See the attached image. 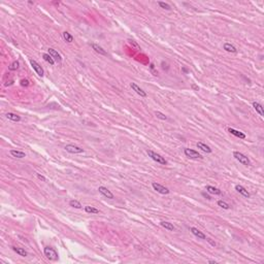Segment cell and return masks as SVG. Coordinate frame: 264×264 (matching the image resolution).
<instances>
[{"instance_id":"obj_1","label":"cell","mask_w":264,"mask_h":264,"mask_svg":"<svg viewBox=\"0 0 264 264\" xmlns=\"http://www.w3.org/2000/svg\"><path fill=\"white\" fill-rule=\"evenodd\" d=\"M43 252H45V256L49 260H51V261H57L58 258H59V255H58L57 251L55 249H53V248L45 247Z\"/></svg>"},{"instance_id":"obj_2","label":"cell","mask_w":264,"mask_h":264,"mask_svg":"<svg viewBox=\"0 0 264 264\" xmlns=\"http://www.w3.org/2000/svg\"><path fill=\"white\" fill-rule=\"evenodd\" d=\"M233 157H234L238 162L242 163V165H244V166H249L250 164H251L250 159L248 158L246 155H244L242 153H240V152H236V151L233 152Z\"/></svg>"},{"instance_id":"obj_3","label":"cell","mask_w":264,"mask_h":264,"mask_svg":"<svg viewBox=\"0 0 264 264\" xmlns=\"http://www.w3.org/2000/svg\"><path fill=\"white\" fill-rule=\"evenodd\" d=\"M147 153H148L149 157H151V158L153 159L155 162L159 163V164H162V165H166V164H167V161L163 158L162 156L159 155V154H157V153H155V152H153L152 150H148Z\"/></svg>"},{"instance_id":"obj_4","label":"cell","mask_w":264,"mask_h":264,"mask_svg":"<svg viewBox=\"0 0 264 264\" xmlns=\"http://www.w3.org/2000/svg\"><path fill=\"white\" fill-rule=\"evenodd\" d=\"M184 154L187 156L188 158L191 159H201L202 156L200 155L198 152H196L195 150H192V149H184Z\"/></svg>"},{"instance_id":"obj_5","label":"cell","mask_w":264,"mask_h":264,"mask_svg":"<svg viewBox=\"0 0 264 264\" xmlns=\"http://www.w3.org/2000/svg\"><path fill=\"white\" fill-rule=\"evenodd\" d=\"M64 150L68 153H71V154H81L84 153V149L79 148V147L75 146V145H67L65 146Z\"/></svg>"},{"instance_id":"obj_6","label":"cell","mask_w":264,"mask_h":264,"mask_svg":"<svg viewBox=\"0 0 264 264\" xmlns=\"http://www.w3.org/2000/svg\"><path fill=\"white\" fill-rule=\"evenodd\" d=\"M152 187H153V189L156 191V192L160 193V194H163V195H167V194H169V192H170L166 187H164V186L160 185V184H158V183H153L152 184Z\"/></svg>"},{"instance_id":"obj_7","label":"cell","mask_w":264,"mask_h":264,"mask_svg":"<svg viewBox=\"0 0 264 264\" xmlns=\"http://www.w3.org/2000/svg\"><path fill=\"white\" fill-rule=\"evenodd\" d=\"M48 54L51 56V57L54 59V61H56V62H59V63H61L62 62V57H61V55L59 54V53L56 51V50H54V49H52V48H50L49 50H48Z\"/></svg>"},{"instance_id":"obj_8","label":"cell","mask_w":264,"mask_h":264,"mask_svg":"<svg viewBox=\"0 0 264 264\" xmlns=\"http://www.w3.org/2000/svg\"><path fill=\"white\" fill-rule=\"evenodd\" d=\"M30 64H31V66H32V68L35 70V72H36L39 77H43V69H42V67L40 66L38 63H37L35 60H30Z\"/></svg>"},{"instance_id":"obj_9","label":"cell","mask_w":264,"mask_h":264,"mask_svg":"<svg viewBox=\"0 0 264 264\" xmlns=\"http://www.w3.org/2000/svg\"><path fill=\"white\" fill-rule=\"evenodd\" d=\"M98 191H99V193H101V194L104 196V197L109 198V199H114V198H115L114 194H113V193H111V191H109L106 187H103V186H100V187L98 188Z\"/></svg>"},{"instance_id":"obj_10","label":"cell","mask_w":264,"mask_h":264,"mask_svg":"<svg viewBox=\"0 0 264 264\" xmlns=\"http://www.w3.org/2000/svg\"><path fill=\"white\" fill-rule=\"evenodd\" d=\"M130 86H131V88H132V90H133V91H135V93L138 94V95H139L140 97H147V93H146V92L143 91L140 87H138L137 85L135 84V83H131Z\"/></svg>"},{"instance_id":"obj_11","label":"cell","mask_w":264,"mask_h":264,"mask_svg":"<svg viewBox=\"0 0 264 264\" xmlns=\"http://www.w3.org/2000/svg\"><path fill=\"white\" fill-rule=\"evenodd\" d=\"M235 190H236L237 192L240 193V195L244 196V197H246V198H249V197H250V193L248 192V190L244 187V186H242V185H236V186H235Z\"/></svg>"},{"instance_id":"obj_12","label":"cell","mask_w":264,"mask_h":264,"mask_svg":"<svg viewBox=\"0 0 264 264\" xmlns=\"http://www.w3.org/2000/svg\"><path fill=\"white\" fill-rule=\"evenodd\" d=\"M228 132L231 133L232 135L240 138V139H244V138H246V134L242 133V132H240V131H238V130H235V129H233V128H228Z\"/></svg>"},{"instance_id":"obj_13","label":"cell","mask_w":264,"mask_h":264,"mask_svg":"<svg viewBox=\"0 0 264 264\" xmlns=\"http://www.w3.org/2000/svg\"><path fill=\"white\" fill-rule=\"evenodd\" d=\"M92 49H93L96 53H98L99 55H102V56H107V53H106L105 50H103V48H101L100 45H96V43H92Z\"/></svg>"},{"instance_id":"obj_14","label":"cell","mask_w":264,"mask_h":264,"mask_svg":"<svg viewBox=\"0 0 264 264\" xmlns=\"http://www.w3.org/2000/svg\"><path fill=\"white\" fill-rule=\"evenodd\" d=\"M190 230H191V232H192L193 234L195 235L196 237H198V238H200V240H205V238H206V236H205V235L203 234V233H202L201 231H200V230H198L197 228H195V227H191Z\"/></svg>"},{"instance_id":"obj_15","label":"cell","mask_w":264,"mask_h":264,"mask_svg":"<svg viewBox=\"0 0 264 264\" xmlns=\"http://www.w3.org/2000/svg\"><path fill=\"white\" fill-rule=\"evenodd\" d=\"M196 146H197L198 149H200V150L203 151V152H205V153H207V154L212 153V149H210L208 146H207V145H205V143H201V141H198Z\"/></svg>"},{"instance_id":"obj_16","label":"cell","mask_w":264,"mask_h":264,"mask_svg":"<svg viewBox=\"0 0 264 264\" xmlns=\"http://www.w3.org/2000/svg\"><path fill=\"white\" fill-rule=\"evenodd\" d=\"M10 155L15 158H19V159H22L26 157V154L22 151H18V150H12L10 151Z\"/></svg>"},{"instance_id":"obj_17","label":"cell","mask_w":264,"mask_h":264,"mask_svg":"<svg viewBox=\"0 0 264 264\" xmlns=\"http://www.w3.org/2000/svg\"><path fill=\"white\" fill-rule=\"evenodd\" d=\"M223 48H224L225 51H226V52H228V53H233V54L237 53L236 48H235L233 45H231V43H229V42H226V43H224Z\"/></svg>"},{"instance_id":"obj_18","label":"cell","mask_w":264,"mask_h":264,"mask_svg":"<svg viewBox=\"0 0 264 264\" xmlns=\"http://www.w3.org/2000/svg\"><path fill=\"white\" fill-rule=\"evenodd\" d=\"M205 189H206L207 192L210 193V194H214V195H221V194H222L221 190H219V189L216 187H212V186H206Z\"/></svg>"},{"instance_id":"obj_19","label":"cell","mask_w":264,"mask_h":264,"mask_svg":"<svg viewBox=\"0 0 264 264\" xmlns=\"http://www.w3.org/2000/svg\"><path fill=\"white\" fill-rule=\"evenodd\" d=\"M5 117H6L8 120H10V121H12V122H20L21 121V117L18 116L17 114H14V113H7V114L5 115Z\"/></svg>"},{"instance_id":"obj_20","label":"cell","mask_w":264,"mask_h":264,"mask_svg":"<svg viewBox=\"0 0 264 264\" xmlns=\"http://www.w3.org/2000/svg\"><path fill=\"white\" fill-rule=\"evenodd\" d=\"M253 107H254L255 111L258 113L261 117H264V111H263V107L260 103L258 102H253Z\"/></svg>"},{"instance_id":"obj_21","label":"cell","mask_w":264,"mask_h":264,"mask_svg":"<svg viewBox=\"0 0 264 264\" xmlns=\"http://www.w3.org/2000/svg\"><path fill=\"white\" fill-rule=\"evenodd\" d=\"M160 225L162 226L163 228H165V229H167L168 231H174L175 230V227L173 226L171 223L169 222H166V221H162V222L160 223Z\"/></svg>"},{"instance_id":"obj_22","label":"cell","mask_w":264,"mask_h":264,"mask_svg":"<svg viewBox=\"0 0 264 264\" xmlns=\"http://www.w3.org/2000/svg\"><path fill=\"white\" fill-rule=\"evenodd\" d=\"M12 250L15 251L17 254H19L20 256L22 257H27L28 256V253L25 251L24 249H22V248H17V247H12Z\"/></svg>"},{"instance_id":"obj_23","label":"cell","mask_w":264,"mask_h":264,"mask_svg":"<svg viewBox=\"0 0 264 264\" xmlns=\"http://www.w3.org/2000/svg\"><path fill=\"white\" fill-rule=\"evenodd\" d=\"M85 212H88V214H99V210L95 208L94 206H91V205L85 206Z\"/></svg>"},{"instance_id":"obj_24","label":"cell","mask_w":264,"mask_h":264,"mask_svg":"<svg viewBox=\"0 0 264 264\" xmlns=\"http://www.w3.org/2000/svg\"><path fill=\"white\" fill-rule=\"evenodd\" d=\"M69 205L71 207H74V208H77V210H79V208H81L83 207V205H81V203L79 202V201H77V200H70L69 201Z\"/></svg>"},{"instance_id":"obj_25","label":"cell","mask_w":264,"mask_h":264,"mask_svg":"<svg viewBox=\"0 0 264 264\" xmlns=\"http://www.w3.org/2000/svg\"><path fill=\"white\" fill-rule=\"evenodd\" d=\"M62 35H63V38H64L65 41H67V42L73 41V36H72L69 32H67V31H64V32L62 33Z\"/></svg>"},{"instance_id":"obj_26","label":"cell","mask_w":264,"mask_h":264,"mask_svg":"<svg viewBox=\"0 0 264 264\" xmlns=\"http://www.w3.org/2000/svg\"><path fill=\"white\" fill-rule=\"evenodd\" d=\"M42 58H43V60H45V62H48L49 64H51V65H54L55 64L54 59H53V58L51 57L49 54H43V55H42Z\"/></svg>"},{"instance_id":"obj_27","label":"cell","mask_w":264,"mask_h":264,"mask_svg":"<svg viewBox=\"0 0 264 264\" xmlns=\"http://www.w3.org/2000/svg\"><path fill=\"white\" fill-rule=\"evenodd\" d=\"M158 5L160 6L161 8H163V10H171V6L168 3L166 2H163V1H158Z\"/></svg>"},{"instance_id":"obj_28","label":"cell","mask_w":264,"mask_h":264,"mask_svg":"<svg viewBox=\"0 0 264 264\" xmlns=\"http://www.w3.org/2000/svg\"><path fill=\"white\" fill-rule=\"evenodd\" d=\"M218 205H219L220 207H222L223 210H229L230 208V205L228 204L227 202L223 201V200H219V201H218Z\"/></svg>"},{"instance_id":"obj_29","label":"cell","mask_w":264,"mask_h":264,"mask_svg":"<svg viewBox=\"0 0 264 264\" xmlns=\"http://www.w3.org/2000/svg\"><path fill=\"white\" fill-rule=\"evenodd\" d=\"M19 67H20V63L18 61H14L12 63V64L10 65V70H17V69H19Z\"/></svg>"},{"instance_id":"obj_30","label":"cell","mask_w":264,"mask_h":264,"mask_svg":"<svg viewBox=\"0 0 264 264\" xmlns=\"http://www.w3.org/2000/svg\"><path fill=\"white\" fill-rule=\"evenodd\" d=\"M128 42H129V45H130L132 48H134V49H135L136 51H140V47H139V45H138L137 43H136V42L134 41V40H132V39H129V40H128Z\"/></svg>"},{"instance_id":"obj_31","label":"cell","mask_w":264,"mask_h":264,"mask_svg":"<svg viewBox=\"0 0 264 264\" xmlns=\"http://www.w3.org/2000/svg\"><path fill=\"white\" fill-rule=\"evenodd\" d=\"M155 115H156V117L158 119H160V120H163V121H166V120H167V117H166L164 114H162V113H160V111H156Z\"/></svg>"},{"instance_id":"obj_32","label":"cell","mask_w":264,"mask_h":264,"mask_svg":"<svg viewBox=\"0 0 264 264\" xmlns=\"http://www.w3.org/2000/svg\"><path fill=\"white\" fill-rule=\"evenodd\" d=\"M20 84L22 87H28L30 85V81H29V79H21Z\"/></svg>"},{"instance_id":"obj_33","label":"cell","mask_w":264,"mask_h":264,"mask_svg":"<svg viewBox=\"0 0 264 264\" xmlns=\"http://www.w3.org/2000/svg\"><path fill=\"white\" fill-rule=\"evenodd\" d=\"M36 176L38 178V180H40L41 182H45V178L43 176V175H41V174H39V173H36Z\"/></svg>"},{"instance_id":"obj_34","label":"cell","mask_w":264,"mask_h":264,"mask_svg":"<svg viewBox=\"0 0 264 264\" xmlns=\"http://www.w3.org/2000/svg\"><path fill=\"white\" fill-rule=\"evenodd\" d=\"M205 240H207V242H210V244H212V247H216V242H212V240H210V238H208V237H206V238H205Z\"/></svg>"},{"instance_id":"obj_35","label":"cell","mask_w":264,"mask_h":264,"mask_svg":"<svg viewBox=\"0 0 264 264\" xmlns=\"http://www.w3.org/2000/svg\"><path fill=\"white\" fill-rule=\"evenodd\" d=\"M12 84H14V81H6V83L4 84V86H5V87H7V86H10V85H12Z\"/></svg>"},{"instance_id":"obj_36","label":"cell","mask_w":264,"mask_h":264,"mask_svg":"<svg viewBox=\"0 0 264 264\" xmlns=\"http://www.w3.org/2000/svg\"><path fill=\"white\" fill-rule=\"evenodd\" d=\"M202 196H204V197L206 198V199H210V195H207L206 193H204V192L202 193Z\"/></svg>"},{"instance_id":"obj_37","label":"cell","mask_w":264,"mask_h":264,"mask_svg":"<svg viewBox=\"0 0 264 264\" xmlns=\"http://www.w3.org/2000/svg\"><path fill=\"white\" fill-rule=\"evenodd\" d=\"M192 87H193V89H195V90H197V91H198V90H199V88H198V87H197V86H195V85H193V86H192Z\"/></svg>"}]
</instances>
